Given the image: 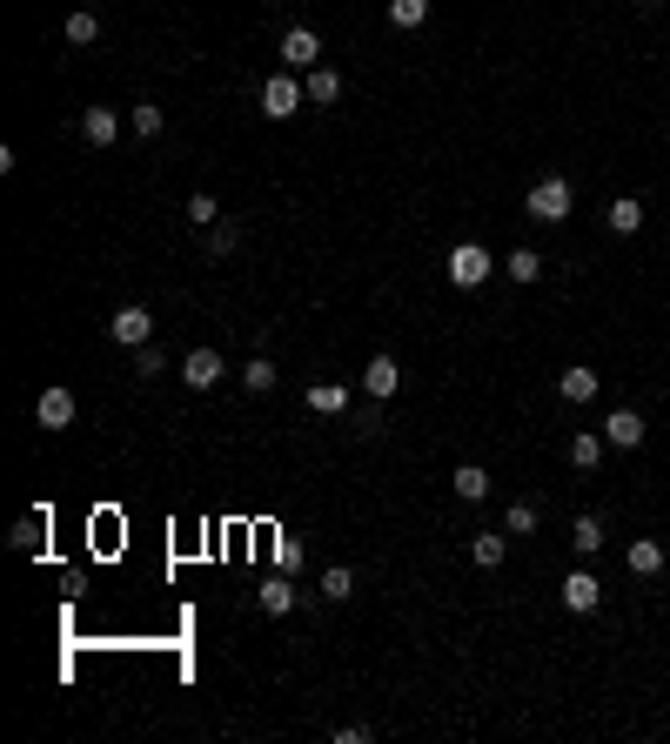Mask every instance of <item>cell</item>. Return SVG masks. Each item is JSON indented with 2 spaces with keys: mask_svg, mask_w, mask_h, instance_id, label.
<instances>
[{
  "mask_svg": "<svg viewBox=\"0 0 670 744\" xmlns=\"http://www.w3.org/2000/svg\"><path fill=\"white\" fill-rule=\"evenodd\" d=\"M443 275L456 282V289H483V282L496 275V255L483 242H456V248H449V262H443Z\"/></svg>",
  "mask_w": 670,
  "mask_h": 744,
  "instance_id": "1",
  "label": "cell"
},
{
  "mask_svg": "<svg viewBox=\"0 0 670 744\" xmlns=\"http://www.w3.org/2000/svg\"><path fill=\"white\" fill-rule=\"evenodd\" d=\"M570 208H577V195H570V181H563V175H543V181L530 188V202H523V215H530V222H563Z\"/></svg>",
  "mask_w": 670,
  "mask_h": 744,
  "instance_id": "2",
  "label": "cell"
},
{
  "mask_svg": "<svg viewBox=\"0 0 670 744\" xmlns=\"http://www.w3.org/2000/svg\"><path fill=\"white\" fill-rule=\"evenodd\" d=\"M302 101H309V94H302V74H268L262 81V114L268 121H289V114H302Z\"/></svg>",
  "mask_w": 670,
  "mask_h": 744,
  "instance_id": "3",
  "label": "cell"
},
{
  "mask_svg": "<svg viewBox=\"0 0 670 744\" xmlns=\"http://www.w3.org/2000/svg\"><path fill=\"white\" fill-rule=\"evenodd\" d=\"M282 68L289 74L322 68V34H315V27H289V34H282Z\"/></svg>",
  "mask_w": 670,
  "mask_h": 744,
  "instance_id": "4",
  "label": "cell"
},
{
  "mask_svg": "<svg viewBox=\"0 0 670 744\" xmlns=\"http://www.w3.org/2000/svg\"><path fill=\"white\" fill-rule=\"evenodd\" d=\"M108 336L121 342V349H141V342H155V316H148V309H141V302H128V309H114Z\"/></svg>",
  "mask_w": 670,
  "mask_h": 744,
  "instance_id": "5",
  "label": "cell"
},
{
  "mask_svg": "<svg viewBox=\"0 0 670 744\" xmlns=\"http://www.w3.org/2000/svg\"><path fill=\"white\" fill-rule=\"evenodd\" d=\"M181 383L195 389V396H208V389L222 383V349H188L181 356Z\"/></svg>",
  "mask_w": 670,
  "mask_h": 744,
  "instance_id": "6",
  "label": "cell"
},
{
  "mask_svg": "<svg viewBox=\"0 0 670 744\" xmlns=\"http://www.w3.org/2000/svg\"><path fill=\"white\" fill-rule=\"evenodd\" d=\"M597 604H603V584L590 570H570V577H563V610H570V617H590Z\"/></svg>",
  "mask_w": 670,
  "mask_h": 744,
  "instance_id": "7",
  "label": "cell"
},
{
  "mask_svg": "<svg viewBox=\"0 0 670 744\" xmlns=\"http://www.w3.org/2000/svg\"><path fill=\"white\" fill-rule=\"evenodd\" d=\"M644 436H650V429H644L637 409H610V416H603V443H617V450H637Z\"/></svg>",
  "mask_w": 670,
  "mask_h": 744,
  "instance_id": "8",
  "label": "cell"
},
{
  "mask_svg": "<svg viewBox=\"0 0 670 744\" xmlns=\"http://www.w3.org/2000/svg\"><path fill=\"white\" fill-rule=\"evenodd\" d=\"M34 423H41V429H67V423H74V389H41Z\"/></svg>",
  "mask_w": 670,
  "mask_h": 744,
  "instance_id": "9",
  "label": "cell"
},
{
  "mask_svg": "<svg viewBox=\"0 0 670 744\" xmlns=\"http://www.w3.org/2000/svg\"><path fill=\"white\" fill-rule=\"evenodd\" d=\"M597 389H603V376H597V369H583V362H570V369L557 376V396H563V403H590Z\"/></svg>",
  "mask_w": 670,
  "mask_h": 744,
  "instance_id": "10",
  "label": "cell"
},
{
  "mask_svg": "<svg viewBox=\"0 0 670 744\" xmlns=\"http://www.w3.org/2000/svg\"><path fill=\"white\" fill-rule=\"evenodd\" d=\"M396 383H402V369H396V356H369V369H362V389H369V396H396Z\"/></svg>",
  "mask_w": 670,
  "mask_h": 744,
  "instance_id": "11",
  "label": "cell"
},
{
  "mask_svg": "<svg viewBox=\"0 0 670 744\" xmlns=\"http://www.w3.org/2000/svg\"><path fill=\"white\" fill-rule=\"evenodd\" d=\"M503 537H510V530H483V537H469V564H476V570H496L503 557H510V543H503Z\"/></svg>",
  "mask_w": 670,
  "mask_h": 744,
  "instance_id": "12",
  "label": "cell"
},
{
  "mask_svg": "<svg viewBox=\"0 0 670 744\" xmlns=\"http://www.w3.org/2000/svg\"><path fill=\"white\" fill-rule=\"evenodd\" d=\"M603 222H610V235H637V228H644V202H637V195H617V202L603 208Z\"/></svg>",
  "mask_w": 670,
  "mask_h": 744,
  "instance_id": "13",
  "label": "cell"
},
{
  "mask_svg": "<svg viewBox=\"0 0 670 744\" xmlns=\"http://www.w3.org/2000/svg\"><path fill=\"white\" fill-rule=\"evenodd\" d=\"M449 490L463 496V503H483V496H490V470H483V463H456Z\"/></svg>",
  "mask_w": 670,
  "mask_h": 744,
  "instance_id": "14",
  "label": "cell"
},
{
  "mask_svg": "<svg viewBox=\"0 0 670 744\" xmlns=\"http://www.w3.org/2000/svg\"><path fill=\"white\" fill-rule=\"evenodd\" d=\"M114 135H121V114H114V108H88V114H81V141L108 148Z\"/></svg>",
  "mask_w": 670,
  "mask_h": 744,
  "instance_id": "15",
  "label": "cell"
},
{
  "mask_svg": "<svg viewBox=\"0 0 670 744\" xmlns=\"http://www.w3.org/2000/svg\"><path fill=\"white\" fill-rule=\"evenodd\" d=\"M255 604H262L268 617H289V610H295V584H289V577H268V584L255 590Z\"/></svg>",
  "mask_w": 670,
  "mask_h": 744,
  "instance_id": "16",
  "label": "cell"
},
{
  "mask_svg": "<svg viewBox=\"0 0 670 744\" xmlns=\"http://www.w3.org/2000/svg\"><path fill=\"white\" fill-rule=\"evenodd\" d=\"M41 537H47V517H41V510H27V517L7 530V543H14L21 557H34V550H41Z\"/></svg>",
  "mask_w": 670,
  "mask_h": 744,
  "instance_id": "17",
  "label": "cell"
},
{
  "mask_svg": "<svg viewBox=\"0 0 670 744\" xmlns=\"http://www.w3.org/2000/svg\"><path fill=\"white\" fill-rule=\"evenodd\" d=\"M503 275H510L516 289H530L536 275H543V255H536V248H516V255H503Z\"/></svg>",
  "mask_w": 670,
  "mask_h": 744,
  "instance_id": "18",
  "label": "cell"
},
{
  "mask_svg": "<svg viewBox=\"0 0 670 744\" xmlns=\"http://www.w3.org/2000/svg\"><path fill=\"white\" fill-rule=\"evenodd\" d=\"M302 94H309L315 108H329L335 94H342V74H335V68H309V81H302Z\"/></svg>",
  "mask_w": 670,
  "mask_h": 744,
  "instance_id": "19",
  "label": "cell"
},
{
  "mask_svg": "<svg viewBox=\"0 0 670 744\" xmlns=\"http://www.w3.org/2000/svg\"><path fill=\"white\" fill-rule=\"evenodd\" d=\"M630 570H637V577H657V570H664V543L630 537Z\"/></svg>",
  "mask_w": 670,
  "mask_h": 744,
  "instance_id": "20",
  "label": "cell"
},
{
  "mask_svg": "<svg viewBox=\"0 0 670 744\" xmlns=\"http://www.w3.org/2000/svg\"><path fill=\"white\" fill-rule=\"evenodd\" d=\"M322 597H329V604H349V597H356V570L329 564V570H322Z\"/></svg>",
  "mask_w": 670,
  "mask_h": 744,
  "instance_id": "21",
  "label": "cell"
},
{
  "mask_svg": "<svg viewBox=\"0 0 670 744\" xmlns=\"http://www.w3.org/2000/svg\"><path fill=\"white\" fill-rule=\"evenodd\" d=\"M242 383H248V396H268V389L282 383V369H275V362H268V356H248V369H242Z\"/></svg>",
  "mask_w": 670,
  "mask_h": 744,
  "instance_id": "22",
  "label": "cell"
},
{
  "mask_svg": "<svg viewBox=\"0 0 670 744\" xmlns=\"http://www.w3.org/2000/svg\"><path fill=\"white\" fill-rule=\"evenodd\" d=\"M597 463H603V436L577 429V436H570V470H597Z\"/></svg>",
  "mask_w": 670,
  "mask_h": 744,
  "instance_id": "23",
  "label": "cell"
},
{
  "mask_svg": "<svg viewBox=\"0 0 670 744\" xmlns=\"http://www.w3.org/2000/svg\"><path fill=\"white\" fill-rule=\"evenodd\" d=\"M309 409H315V416H342V409H349V389H342V383H315Z\"/></svg>",
  "mask_w": 670,
  "mask_h": 744,
  "instance_id": "24",
  "label": "cell"
},
{
  "mask_svg": "<svg viewBox=\"0 0 670 744\" xmlns=\"http://www.w3.org/2000/svg\"><path fill=\"white\" fill-rule=\"evenodd\" d=\"M67 41H74V47L101 41V14H94V7H74V14H67Z\"/></svg>",
  "mask_w": 670,
  "mask_h": 744,
  "instance_id": "25",
  "label": "cell"
},
{
  "mask_svg": "<svg viewBox=\"0 0 670 744\" xmlns=\"http://www.w3.org/2000/svg\"><path fill=\"white\" fill-rule=\"evenodd\" d=\"M128 128H134V135H141V141H155L161 128H168V114H161L155 101H141V108H128Z\"/></svg>",
  "mask_w": 670,
  "mask_h": 744,
  "instance_id": "26",
  "label": "cell"
},
{
  "mask_svg": "<svg viewBox=\"0 0 670 744\" xmlns=\"http://www.w3.org/2000/svg\"><path fill=\"white\" fill-rule=\"evenodd\" d=\"M423 21H429V0H389V27L409 34V27H423Z\"/></svg>",
  "mask_w": 670,
  "mask_h": 744,
  "instance_id": "27",
  "label": "cell"
},
{
  "mask_svg": "<svg viewBox=\"0 0 670 744\" xmlns=\"http://www.w3.org/2000/svg\"><path fill=\"white\" fill-rule=\"evenodd\" d=\"M570 543H577V557H597V550H603V523H597V517H577Z\"/></svg>",
  "mask_w": 670,
  "mask_h": 744,
  "instance_id": "28",
  "label": "cell"
},
{
  "mask_svg": "<svg viewBox=\"0 0 670 744\" xmlns=\"http://www.w3.org/2000/svg\"><path fill=\"white\" fill-rule=\"evenodd\" d=\"M503 530H510V537H530V530H536V503H510V510H503Z\"/></svg>",
  "mask_w": 670,
  "mask_h": 744,
  "instance_id": "29",
  "label": "cell"
},
{
  "mask_svg": "<svg viewBox=\"0 0 670 744\" xmlns=\"http://www.w3.org/2000/svg\"><path fill=\"white\" fill-rule=\"evenodd\" d=\"M188 222H195V228H215V222H222L215 195H188Z\"/></svg>",
  "mask_w": 670,
  "mask_h": 744,
  "instance_id": "30",
  "label": "cell"
},
{
  "mask_svg": "<svg viewBox=\"0 0 670 744\" xmlns=\"http://www.w3.org/2000/svg\"><path fill=\"white\" fill-rule=\"evenodd\" d=\"M161 369H168V356H161L155 342H141V349H134V376H161Z\"/></svg>",
  "mask_w": 670,
  "mask_h": 744,
  "instance_id": "31",
  "label": "cell"
},
{
  "mask_svg": "<svg viewBox=\"0 0 670 744\" xmlns=\"http://www.w3.org/2000/svg\"><path fill=\"white\" fill-rule=\"evenodd\" d=\"M275 564H282V570H302V543L282 537V543H275Z\"/></svg>",
  "mask_w": 670,
  "mask_h": 744,
  "instance_id": "32",
  "label": "cell"
},
{
  "mask_svg": "<svg viewBox=\"0 0 670 744\" xmlns=\"http://www.w3.org/2000/svg\"><path fill=\"white\" fill-rule=\"evenodd\" d=\"M650 7H657V0H650Z\"/></svg>",
  "mask_w": 670,
  "mask_h": 744,
  "instance_id": "33",
  "label": "cell"
}]
</instances>
